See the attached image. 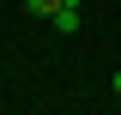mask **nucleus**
<instances>
[{"mask_svg": "<svg viewBox=\"0 0 121 115\" xmlns=\"http://www.w3.org/2000/svg\"><path fill=\"white\" fill-rule=\"evenodd\" d=\"M24 6H30V12H36V18H55L60 6H67V0H24Z\"/></svg>", "mask_w": 121, "mask_h": 115, "instance_id": "f03ea898", "label": "nucleus"}, {"mask_svg": "<svg viewBox=\"0 0 121 115\" xmlns=\"http://www.w3.org/2000/svg\"><path fill=\"white\" fill-rule=\"evenodd\" d=\"M79 24H85V18H79V0H67V6L55 12V30H60V36H73Z\"/></svg>", "mask_w": 121, "mask_h": 115, "instance_id": "f257e3e1", "label": "nucleus"}, {"mask_svg": "<svg viewBox=\"0 0 121 115\" xmlns=\"http://www.w3.org/2000/svg\"><path fill=\"white\" fill-rule=\"evenodd\" d=\"M115 97H121V73H115Z\"/></svg>", "mask_w": 121, "mask_h": 115, "instance_id": "7ed1b4c3", "label": "nucleus"}]
</instances>
